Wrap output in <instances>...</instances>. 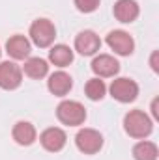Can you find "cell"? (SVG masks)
<instances>
[{
	"label": "cell",
	"instance_id": "obj_1",
	"mask_svg": "<svg viewBox=\"0 0 159 160\" xmlns=\"http://www.w3.org/2000/svg\"><path fill=\"white\" fill-rule=\"evenodd\" d=\"M123 128L125 132L131 136V138H137V140H144L152 134L154 130V123L152 119L142 112V110H131L125 114L123 118Z\"/></svg>",
	"mask_w": 159,
	"mask_h": 160
},
{
	"label": "cell",
	"instance_id": "obj_2",
	"mask_svg": "<svg viewBox=\"0 0 159 160\" xmlns=\"http://www.w3.org/2000/svg\"><path fill=\"white\" fill-rule=\"evenodd\" d=\"M56 118L60 123H64L68 127H77V125L84 123L86 110L77 101H62L56 108Z\"/></svg>",
	"mask_w": 159,
	"mask_h": 160
},
{
	"label": "cell",
	"instance_id": "obj_3",
	"mask_svg": "<svg viewBox=\"0 0 159 160\" xmlns=\"http://www.w3.org/2000/svg\"><path fill=\"white\" fill-rule=\"evenodd\" d=\"M56 38V28L49 19H36L30 26V39L36 47L47 48Z\"/></svg>",
	"mask_w": 159,
	"mask_h": 160
},
{
	"label": "cell",
	"instance_id": "obj_4",
	"mask_svg": "<svg viewBox=\"0 0 159 160\" xmlns=\"http://www.w3.org/2000/svg\"><path fill=\"white\" fill-rule=\"evenodd\" d=\"M75 145L84 155H96L103 147V136L96 128H80L75 136Z\"/></svg>",
	"mask_w": 159,
	"mask_h": 160
},
{
	"label": "cell",
	"instance_id": "obj_5",
	"mask_svg": "<svg viewBox=\"0 0 159 160\" xmlns=\"http://www.w3.org/2000/svg\"><path fill=\"white\" fill-rule=\"evenodd\" d=\"M111 95L118 102H133L139 95V86L131 78H116L111 84Z\"/></svg>",
	"mask_w": 159,
	"mask_h": 160
},
{
	"label": "cell",
	"instance_id": "obj_6",
	"mask_svg": "<svg viewBox=\"0 0 159 160\" xmlns=\"http://www.w3.org/2000/svg\"><path fill=\"white\" fill-rule=\"evenodd\" d=\"M105 41L111 47V50H114L120 56H129L135 50V41H133V38L127 32H123V30H112V32H109V36H107Z\"/></svg>",
	"mask_w": 159,
	"mask_h": 160
},
{
	"label": "cell",
	"instance_id": "obj_7",
	"mask_svg": "<svg viewBox=\"0 0 159 160\" xmlns=\"http://www.w3.org/2000/svg\"><path fill=\"white\" fill-rule=\"evenodd\" d=\"M23 82V71L13 62L0 63V88L2 89H17Z\"/></svg>",
	"mask_w": 159,
	"mask_h": 160
},
{
	"label": "cell",
	"instance_id": "obj_8",
	"mask_svg": "<svg viewBox=\"0 0 159 160\" xmlns=\"http://www.w3.org/2000/svg\"><path fill=\"white\" fill-rule=\"evenodd\" d=\"M40 142H41V145H43V149H47V151H51V153H58V151L64 149V145H66V142H68V136H66V132H64L62 128H58V127H49V128H45V130L41 132Z\"/></svg>",
	"mask_w": 159,
	"mask_h": 160
},
{
	"label": "cell",
	"instance_id": "obj_9",
	"mask_svg": "<svg viewBox=\"0 0 159 160\" xmlns=\"http://www.w3.org/2000/svg\"><path fill=\"white\" fill-rule=\"evenodd\" d=\"M92 71L97 75V78H109V77L118 75L120 63L118 60L114 56H111V54H99L92 62Z\"/></svg>",
	"mask_w": 159,
	"mask_h": 160
},
{
	"label": "cell",
	"instance_id": "obj_10",
	"mask_svg": "<svg viewBox=\"0 0 159 160\" xmlns=\"http://www.w3.org/2000/svg\"><path fill=\"white\" fill-rule=\"evenodd\" d=\"M101 48V39L92 30H82L75 38V50L82 56H92Z\"/></svg>",
	"mask_w": 159,
	"mask_h": 160
},
{
	"label": "cell",
	"instance_id": "obj_11",
	"mask_svg": "<svg viewBox=\"0 0 159 160\" xmlns=\"http://www.w3.org/2000/svg\"><path fill=\"white\" fill-rule=\"evenodd\" d=\"M47 88H49V91H51L52 95L64 97V95H68L69 89L73 88V80H71V77H69L68 73L56 71V73H52V75L49 77V80H47Z\"/></svg>",
	"mask_w": 159,
	"mask_h": 160
},
{
	"label": "cell",
	"instance_id": "obj_12",
	"mask_svg": "<svg viewBox=\"0 0 159 160\" xmlns=\"http://www.w3.org/2000/svg\"><path fill=\"white\" fill-rule=\"evenodd\" d=\"M114 17L118 19L120 22H133L139 13H140V8L135 0H118L114 4Z\"/></svg>",
	"mask_w": 159,
	"mask_h": 160
},
{
	"label": "cell",
	"instance_id": "obj_13",
	"mask_svg": "<svg viewBox=\"0 0 159 160\" xmlns=\"http://www.w3.org/2000/svg\"><path fill=\"white\" fill-rule=\"evenodd\" d=\"M6 52L13 60H25L30 54V41L25 36H13L6 43Z\"/></svg>",
	"mask_w": 159,
	"mask_h": 160
},
{
	"label": "cell",
	"instance_id": "obj_14",
	"mask_svg": "<svg viewBox=\"0 0 159 160\" xmlns=\"http://www.w3.org/2000/svg\"><path fill=\"white\" fill-rule=\"evenodd\" d=\"M11 134H13V140H15L19 145H32V143L36 142V128H34V125L28 123V121H19V123H15Z\"/></svg>",
	"mask_w": 159,
	"mask_h": 160
},
{
	"label": "cell",
	"instance_id": "obj_15",
	"mask_svg": "<svg viewBox=\"0 0 159 160\" xmlns=\"http://www.w3.org/2000/svg\"><path fill=\"white\" fill-rule=\"evenodd\" d=\"M49 62L56 67H68L73 62V50L68 45H54L49 50Z\"/></svg>",
	"mask_w": 159,
	"mask_h": 160
},
{
	"label": "cell",
	"instance_id": "obj_16",
	"mask_svg": "<svg viewBox=\"0 0 159 160\" xmlns=\"http://www.w3.org/2000/svg\"><path fill=\"white\" fill-rule=\"evenodd\" d=\"M23 71H25L26 77H30V78H34V80H40L49 73V65H47V62L43 58H28L25 62Z\"/></svg>",
	"mask_w": 159,
	"mask_h": 160
},
{
	"label": "cell",
	"instance_id": "obj_17",
	"mask_svg": "<svg viewBox=\"0 0 159 160\" xmlns=\"http://www.w3.org/2000/svg\"><path fill=\"white\" fill-rule=\"evenodd\" d=\"M157 157H159V151L154 142L142 140L133 147V158L135 160H157Z\"/></svg>",
	"mask_w": 159,
	"mask_h": 160
},
{
	"label": "cell",
	"instance_id": "obj_18",
	"mask_svg": "<svg viewBox=\"0 0 159 160\" xmlns=\"http://www.w3.org/2000/svg\"><path fill=\"white\" fill-rule=\"evenodd\" d=\"M84 91H86V97H88L90 101H101V99L105 97L107 86H105V82L101 78H90L86 82Z\"/></svg>",
	"mask_w": 159,
	"mask_h": 160
},
{
	"label": "cell",
	"instance_id": "obj_19",
	"mask_svg": "<svg viewBox=\"0 0 159 160\" xmlns=\"http://www.w3.org/2000/svg\"><path fill=\"white\" fill-rule=\"evenodd\" d=\"M99 2L101 0H75V6L82 13H92L99 8Z\"/></svg>",
	"mask_w": 159,
	"mask_h": 160
},
{
	"label": "cell",
	"instance_id": "obj_20",
	"mask_svg": "<svg viewBox=\"0 0 159 160\" xmlns=\"http://www.w3.org/2000/svg\"><path fill=\"white\" fill-rule=\"evenodd\" d=\"M157 58H159V52H157V50H154V52H152V58H150V65H152V69H154L156 73H157V71H159V65H157Z\"/></svg>",
	"mask_w": 159,
	"mask_h": 160
},
{
	"label": "cell",
	"instance_id": "obj_21",
	"mask_svg": "<svg viewBox=\"0 0 159 160\" xmlns=\"http://www.w3.org/2000/svg\"><path fill=\"white\" fill-rule=\"evenodd\" d=\"M157 102L159 99H154V102H152V114H154V118L159 119V110H157Z\"/></svg>",
	"mask_w": 159,
	"mask_h": 160
}]
</instances>
